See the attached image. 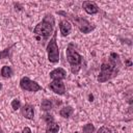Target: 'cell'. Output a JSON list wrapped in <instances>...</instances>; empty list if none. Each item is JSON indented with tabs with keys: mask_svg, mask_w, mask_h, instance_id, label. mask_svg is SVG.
<instances>
[{
	"mask_svg": "<svg viewBox=\"0 0 133 133\" xmlns=\"http://www.w3.org/2000/svg\"><path fill=\"white\" fill-rule=\"evenodd\" d=\"M121 66H122V61L119 55L115 52H111L110 55L107 58H105L101 64L100 73L97 78L98 82L104 83L115 78L119 73Z\"/></svg>",
	"mask_w": 133,
	"mask_h": 133,
	"instance_id": "cell-1",
	"label": "cell"
},
{
	"mask_svg": "<svg viewBox=\"0 0 133 133\" xmlns=\"http://www.w3.org/2000/svg\"><path fill=\"white\" fill-rule=\"evenodd\" d=\"M55 30V18L52 14L45 15L42 22H39L33 29V33L37 41L42 42V45L44 42H46L51 34H53Z\"/></svg>",
	"mask_w": 133,
	"mask_h": 133,
	"instance_id": "cell-2",
	"label": "cell"
},
{
	"mask_svg": "<svg viewBox=\"0 0 133 133\" xmlns=\"http://www.w3.org/2000/svg\"><path fill=\"white\" fill-rule=\"evenodd\" d=\"M65 54H66V60L70 64V69H71V72L73 74H78L82 64H83V56L80 55L76 49H75V46L73 43H70L66 47V50H65Z\"/></svg>",
	"mask_w": 133,
	"mask_h": 133,
	"instance_id": "cell-3",
	"label": "cell"
},
{
	"mask_svg": "<svg viewBox=\"0 0 133 133\" xmlns=\"http://www.w3.org/2000/svg\"><path fill=\"white\" fill-rule=\"evenodd\" d=\"M57 14L65 17L68 19V21L71 20L83 34H87V33H89V32H91L92 30L96 29V25L90 23L89 21H87L83 17H80V16H77V15H73V14H69V12H65V11H62V10L57 11Z\"/></svg>",
	"mask_w": 133,
	"mask_h": 133,
	"instance_id": "cell-4",
	"label": "cell"
},
{
	"mask_svg": "<svg viewBox=\"0 0 133 133\" xmlns=\"http://www.w3.org/2000/svg\"><path fill=\"white\" fill-rule=\"evenodd\" d=\"M57 32H58V30L55 29L54 32H53V34H52V37L48 42L47 48H46L47 55H48V60L51 63H57L59 61V49H58L57 41H56V38H57Z\"/></svg>",
	"mask_w": 133,
	"mask_h": 133,
	"instance_id": "cell-5",
	"label": "cell"
},
{
	"mask_svg": "<svg viewBox=\"0 0 133 133\" xmlns=\"http://www.w3.org/2000/svg\"><path fill=\"white\" fill-rule=\"evenodd\" d=\"M20 87L23 90L26 91H30V92H36L41 89H43V87L35 81L31 80L28 77H22L20 79Z\"/></svg>",
	"mask_w": 133,
	"mask_h": 133,
	"instance_id": "cell-6",
	"label": "cell"
},
{
	"mask_svg": "<svg viewBox=\"0 0 133 133\" xmlns=\"http://www.w3.org/2000/svg\"><path fill=\"white\" fill-rule=\"evenodd\" d=\"M42 118L46 122V133H58L59 125L55 122L54 116L50 112H45L42 115Z\"/></svg>",
	"mask_w": 133,
	"mask_h": 133,
	"instance_id": "cell-7",
	"label": "cell"
},
{
	"mask_svg": "<svg viewBox=\"0 0 133 133\" xmlns=\"http://www.w3.org/2000/svg\"><path fill=\"white\" fill-rule=\"evenodd\" d=\"M49 89L52 90L53 92H55L56 95H59V96H62L65 94V85L62 81H59V80H52L49 85H48Z\"/></svg>",
	"mask_w": 133,
	"mask_h": 133,
	"instance_id": "cell-8",
	"label": "cell"
},
{
	"mask_svg": "<svg viewBox=\"0 0 133 133\" xmlns=\"http://www.w3.org/2000/svg\"><path fill=\"white\" fill-rule=\"evenodd\" d=\"M20 110H21V114L25 118L30 119V121L34 118V107L31 104H28V103L24 104L23 106H21Z\"/></svg>",
	"mask_w": 133,
	"mask_h": 133,
	"instance_id": "cell-9",
	"label": "cell"
},
{
	"mask_svg": "<svg viewBox=\"0 0 133 133\" xmlns=\"http://www.w3.org/2000/svg\"><path fill=\"white\" fill-rule=\"evenodd\" d=\"M50 78L52 80H59V81H62L66 78V72L64 69L62 68H56L54 70H52L50 72Z\"/></svg>",
	"mask_w": 133,
	"mask_h": 133,
	"instance_id": "cell-10",
	"label": "cell"
},
{
	"mask_svg": "<svg viewBox=\"0 0 133 133\" xmlns=\"http://www.w3.org/2000/svg\"><path fill=\"white\" fill-rule=\"evenodd\" d=\"M82 8L88 15H96L99 12V6L94 1H84L82 3Z\"/></svg>",
	"mask_w": 133,
	"mask_h": 133,
	"instance_id": "cell-11",
	"label": "cell"
},
{
	"mask_svg": "<svg viewBox=\"0 0 133 133\" xmlns=\"http://www.w3.org/2000/svg\"><path fill=\"white\" fill-rule=\"evenodd\" d=\"M59 31L61 33L62 36H68L71 31H72V24L70 21L65 20H61L59 22Z\"/></svg>",
	"mask_w": 133,
	"mask_h": 133,
	"instance_id": "cell-12",
	"label": "cell"
},
{
	"mask_svg": "<svg viewBox=\"0 0 133 133\" xmlns=\"http://www.w3.org/2000/svg\"><path fill=\"white\" fill-rule=\"evenodd\" d=\"M73 113H74V108L70 105L64 106L59 110V115L62 116L63 118H70L73 115Z\"/></svg>",
	"mask_w": 133,
	"mask_h": 133,
	"instance_id": "cell-13",
	"label": "cell"
},
{
	"mask_svg": "<svg viewBox=\"0 0 133 133\" xmlns=\"http://www.w3.org/2000/svg\"><path fill=\"white\" fill-rule=\"evenodd\" d=\"M53 102L50 99H44L41 103V109L45 112H50L51 109H53Z\"/></svg>",
	"mask_w": 133,
	"mask_h": 133,
	"instance_id": "cell-14",
	"label": "cell"
},
{
	"mask_svg": "<svg viewBox=\"0 0 133 133\" xmlns=\"http://www.w3.org/2000/svg\"><path fill=\"white\" fill-rule=\"evenodd\" d=\"M0 73H1V76L3 78H10L14 75V70L9 65H3Z\"/></svg>",
	"mask_w": 133,
	"mask_h": 133,
	"instance_id": "cell-15",
	"label": "cell"
},
{
	"mask_svg": "<svg viewBox=\"0 0 133 133\" xmlns=\"http://www.w3.org/2000/svg\"><path fill=\"white\" fill-rule=\"evenodd\" d=\"M15 46V44L14 45H11V46H9L8 48H6V49H4V50H2V51H0V59H4V58H9L10 57V52H11V48Z\"/></svg>",
	"mask_w": 133,
	"mask_h": 133,
	"instance_id": "cell-16",
	"label": "cell"
},
{
	"mask_svg": "<svg viewBox=\"0 0 133 133\" xmlns=\"http://www.w3.org/2000/svg\"><path fill=\"white\" fill-rule=\"evenodd\" d=\"M95 126L91 123H87L82 128V133H94L95 132Z\"/></svg>",
	"mask_w": 133,
	"mask_h": 133,
	"instance_id": "cell-17",
	"label": "cell"
},
{
	"mask_svg": "<svg viewBox=\"0 0 133 133\" xmlns=\"http://www.w3.org/2000/svg\"><path fill=\"white\" fill-rule=\"evenodd\" d=\"M10 106H11V108L16 111V110H18V109H20L21 108V101H20V99H18V98H15L12 101H11V103H10Z\"/></svg>",
	"mask_w": 133,
	"mask_h": 133,
	"instance_id": "cell-18",
	"label": "cell"
},
{
	"mask_svg": "<svg viewBox=\"0 0 133 133\" xmlns=\"http://www.w3.org/2000/svg\"><path fill=\"white\" fill-rule=\"evenodd\" d=\"M97 133H112V130L110 128L106 127V126H102V127H100L98 129Z\"/></svg>",
	"mask_w": 133,
	"mask_h": 133,
	"instance_id": "cell-19",
	"label": "cell"
},
{
	"mask_svg": "<svg viewBox=\"0 0 133 133\" xmlns=\"http://www.w3.org/2000/svg\"><path fill=\"white\" fill-rule=\"evenodd\" d=\"M125 64H126V66H127V68L132 66V61H131V59H130V58H127V59H126V61H125Z\"/></svg>",
	"mask_w": 133,
	"mask_h": 133,
	"instance_id": "cell-20",
	"label": "cell"
},
{
	"mask_svg": "<svg viewBox=\"0 0 133 133\" xmlns=\"http://www.w3.org/2000/svg\"><path fill=\"white\" fill-rule=\"evenodd\" d=\"M22 133H32L31 132V129L29 127H25L23 130H22Z\"/></svg>",
	"mask_w": 133,
	"mask_h": 133,
	"instance_id": "cell-21",
	"label": "cell"
},
{
	"mask_svg": "<svg viewBox=\"0 0 133 133\" xmlns=\"http://www.w3.org/2000/svg\"><path fill=\"white\" fill-rule=\"evenodd\" d=\"M1 89H2V83L0 82V91H1Z\"/></svg>",
	"mask_w": 133,
	"mask_h": 133,
	"instance_id": "cell-22",
	"label": "cell"
}]
</instances>
